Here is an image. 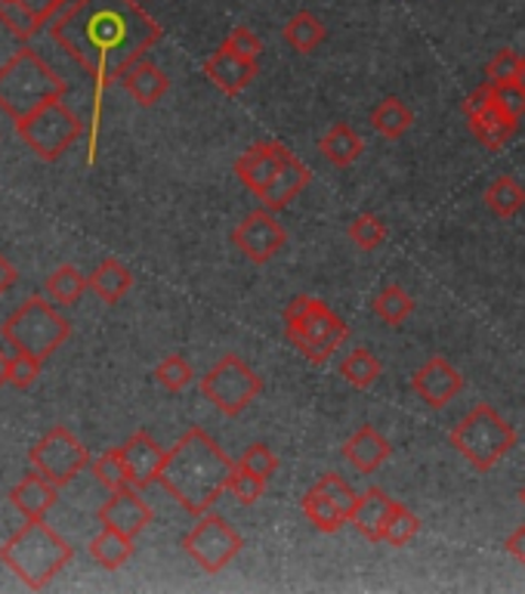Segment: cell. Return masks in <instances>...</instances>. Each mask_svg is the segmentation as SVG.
Wrapping results in <instances>:
<instances>
[{
    "mask_svg": "<svg viewBox=\"0 0 525 594\" xmlns=\"http://www.w3.org/2000/svg\"><path fill=\"white\" fill-rule=\"evenodd\" d=\"M87 282H90V292H93L102 304H118V300L133 288V273L121 264V261H115V257H105V261L90 273Z\"/></svg>",
    "mask_w": 525,
    "mask_h": 594,
    "instance_id": "cell-25",
    "label": "cell"
},
{
    "mask_svg": "<svg viewBox=\"0 0 525 594\" xmlns=\"http://www.w3.org/2000/svg\"><path fill=\"white\" fill-rule=\"evenodd\" d=\"M393 502L390 495L371 486L359 495L356 508H353V517L349 524L359 529V536H365L368 542H383V529H387V520H390V512H393Z\"/></svg>",
    "mask_w": 525,
    "mask_h": 594,
    "instance_id": "cell-23",
    "label": "cell"
},
{
    "mask_svg": "<svg viewBox=\"0 0 525 594\" xmlns=\"http://www.w3.org/2000/svg\"><path fill=\"white\" fill-rule=\"evenodd\" d=\"M68 338H71V322L41 297H29L3 322V341L19 353H32L37 360L53 356Z\"/></svg>",
    "mask_w": 525,
    "mask_h": 594,
    "instance_id": "cell-7",
    "label": "cell"
},
{
    "mask_svg": "<svg viewBox=\"0 0 525 594\" xmlns=\"http://www.w3.org/2000/svg\"><path fill=\"white\" fill-rule=\"evenodd\" d=\"M284 338L300 356H306L312 365H322L331 353H337L346 344L349 326L325 300L297 295L284 307Z\"/></svg>",
    "mask_w": 525,
    "mask_h": 594,
    "instance_id": "cell-5",
    "label": "cell"
},
{
    "mask_svg": "<svg viewBox=\"0 0 525 594\" xmlns=\"http://www.w3.org/2000/svg\"><path fill=\"white\" fill-rule=\"evenodd\" d=\"M411 391L424 406L439 413L451 399H458L463 391V375L445 356H433L411 375Z\"/></svg>",
    "mask_w": 525,
    "mask_h": 594,
    "instance_id": "cell-14",
    "label": "cell"
},
{
    "mask_svg": "<svg viewBox=\"0 0 525 594\" xmlns=\"http://www.w3.org/2000/svg\"><path fill=\"white\" fill-rule=\"evenodd\" d=\"M29 459H32L34 471H41L56 486H68L90 464V455H87L81 440L68 428H63V425L47 430L41 437V443L32 449Z\"/></svg>",
    "mask_w": 525,
    "mask_h": 594,
    "instance_id": "cell-12",
    "label": "cell"
},
{
    "mask_svg": "<svg viewBox=\"0 0 525 594\" xmlns=\"http://www.w3.org/2000/svg\"><path fill=\"white\" fill-rule=\"evenodd\" d=\"M414 124V112L399 97L380 99L371 109V128L383 136V140H399L405 136Z\"/></svg>",
    "mask_w": 525,
    "mask_h": 594,
    "instance_id": "cell-28",
    "label": "cell"
},
{
    "mask_svg": "<svg viewBox=\"0 0 525 594\" xmlns=\"http://www.w3.org/2000/svg\"><path fill=\"white\" fill-rule=\"evenodd\" d=\"M504 548H507L510 558H516L520 563H525V524H523V527H516L513 532H510L507 542H504Z\"/></svg>",
    "mask_w": 525,
    "mask_h": 594,
    "instance_id": "cell-46",
    "label": "cell"
},
{
    "mask_svg": "<svg viewBox=\"0 0 525 594\" xmlns=\"http://www.w3.org/2000/svg\"><path fill=\"white\" fill-rule=\"evenodd\" d=\"M49 34L93 78L97 87L93 133H97L102 94L121 81L124 72L136 66L165 32L136 0H71L53 19Z\"/></svg>",
    "mask_w": 525,
    "mask_h": 594,
    "instance_id": "cell-1",
    "label": "cell"
},
{
    "mask_svg": "<svg viewBox=\"0 0 525 594\" xmlns=\"http://www.w3.org/2000/svg\"><path fill=\"white\" fill-rule=\"evenodd\" d=\"M371 310L380 316L387 326H402L411 314H414V297L402 288V285H387L375 300H371Z\"/></svg>",
    "mask_w": 525,
    "mask_h": 594,
    "instance_id": "cell-34",
    "label": "cell"
},
{
    "mask_svg": "<svg viewBox=\"0 0 525 594\" xmlns=\"http://www.w3.org/2000/svg\"><path fill=\"white\" fill-rule=\"evenodd\" d=\"M220 47L232 50V53H238V56H245V59H260L262 53V41L257 34L245 29V25H238V29H232L230 37L220 44Z\"/></svg>",
    "mask_w": 525,
    "mask_h": 594,
    "instance_id": "cell-44",
    "label": "cell"
},
{
    "mask_svg": "<svg viewBox=\"0 0 525 594\" xmlns=\"http://www.w3.org/2000/svg\"><path fill=\"white\" fill-rule=\"evenodd\" d=\"M451 446L458 449L479 474L492 471L494 464L516 446V430L504 415L492 409L489 403H477L470 413L451 428Z\"/></svg>",
    "mask_w": 525,
    "mask_h": 594,
    "instance_id": "cell-6",
    "label": "cell"
},
{
    "mask_svg": "<svg viewBox=\"0 0 525 594\" xmlns=\"http://www.w3.org/2000/svg\"><path fill=\"white\" fill-rule=\"evenodd\" d=\"M492 102L513 121L525 116V90L520 84H498V87L492 84Z\"/></svg>",
    "mask_w": 525,
    "mask_h": 594,
    "instance_id": "cell-42",
    "label": "cell"
},
{
    "mask_svg": "<svg viewBox=\"0 0 525 594\" xmlns=\"http://www.w3.org/2000/svg\"><path fill=\"white\" fill-rule=\"evenodd\" d=\"M3 384H10V356L0 350V387H3Z\"/></svg>",
    "mask_w": 525,
    "mask_h": 594,
    "instance_id": "cell-48",
    "label": "cell"
},
{
    "mask_svg": "<svg viewBox=\"0 0 525 594\" xmlns=\"http://www.w3.org/2000/svg\"><path fill=\"white\" fill-rule=\"evenodd\" d=\"M131 554H133L131 536H124V532H118V529L112 527H102V532L90 542V558H93L99 566H105V570L124 566V563L131 561Z\"/></svg>",
    "mask_w": 525,
    "mask_h": 594,
    "instance_id": "cell-31",
    "label": "cell"
},
{
    "mask_svg": "<svg viewBox=\"0 0 525 594\" xmlns=\"http://www.w3.org/2000/svg\"><path fill=\"white\" fill-rule=\"evenodd\" d=\"M520 63H523V56H520L516 50L501 47L492 59H489V66H485V81H492L494 87H498V84H516V78H520Z\"/></svg>",
    "mask_w": 525,
    "mask_h": 594,
    "instance_id": "cell-40",
    "label": "cell"
},
{
    "mask_svg": "<svg viewBox=\"0 0 525 594\" xmlns=\"http://www.w3.org/2000/svg\"><path fill=\"white\" fill-rule=\"evenodd\" d=\"M387 223L380 220L378 215H359L349 227H346V235H349V242L361 251H375L387 242Z\"/></svg>",
    "mask_w": 525,
    "mask_h": 594,
    "instance_id": "cell-38",
    "label": "cell"
},
{
    "mask_svg": "<svg viewBox=\"0 0 525 594\" xmlns=\"http://www.w3.org/2000/svg\"><path fill=\"white\" fill-rule=\"evenodd\" d=\"M230 493L242 502V505H257L266 493V477H260L257 471H250L242 462H235V471L230 477Z\"/></svg>",
    "mask_w": 525,
    "mask_h": 594,
    "instance_id": "cell-39",
    "label": "cell"
},
{
    "mask_svg": "<svg viewBox=\"0 0 525 594\" xmlns=\"http://www.w3.org/2000/svg\"><path fill=\"white\" fill-rule=\"evenodd\" d=\"M16 282H19L16 266L10 264V261H7V257L0 254V297L7 295V292H10V288L16 285Z\"/></svg>",
    "mask_w": 525,
    "mask_h": 594,
    "instance_id": "cell-47",
    "label": "cell"
},
{
    "mask_svg": "<svg viewBox=\"0 0 525 594\" xmlns=\"http://www.w3.org/2000/svg\"><path fill=\"white\" fill-rule=\"evenodd\" d=\"M63 97H66V81L29 44L19 47L0 66V112L13 118L16 124Z\"/></svg>",
    "mask_w": 525,
    "mask_h": 594,
    "instance_id": "cell-3",
    "label": "cell"
},
{
    "mask_svg": "<svg viewBox=\"0 0 525 594\" xmlns=\"http://www.w3.org/2000/svg\"><path fill=\"white\" fill-rule=\"evenodd\" d=\"M281 34H284L288 47L294 50V53H312V50H319L325 44L328 29L312 16L310 10H300V13L288 19V25L281 29Z\"/></svg>",
    "mask_w": 525,
    "mask_h": 594,
    "instance_id": "cell-29",
    "label": "cell"
},
{
    "mask_svg": "<svg viewBox=\"0 0 525 594\" xmlns=\"http://www.w3.org/2000/svg\"><path fill=\"white\" fill-rule=\"evenodd\" d=\"M492 102V81H485V84H479L477 90L467 97V102H463V116L470 118V116H477V112H482L485 106Z\"/></svg>",
    "mask_w": 525,
    "mask_h": 594,
    "instance_id": "cell-45",
    "label": "cell"
},
{
    "mask_svg": "<svg viewBox=\"0 0 525 594\" xmlns=\"http://www.w3.org/2000/svg\"><path fill=\"white\" fill-rule=\"evenodd\" d=\"M97 517L102 527H112L118 529V532H124V536L136 539V536L152 524L155 514H152V508L139 498V490L127 486V490H118V493L109 495L105 505L99 508Z\"/></svg>",
    "mask_w": 525,
    "mask_h": 594,
    "instance_id": "cell-17",
    "label": "cell"
},
{
    "mask_svg": "<svg viewBox=\"0 0 525 594\" xmlns=\"http://www.w3.org/2000/svg\"><path fill=\"white\" fill-rule=\"evenodd\" d=\"M390 455H393L390 440H387L378 428H371V425H365V428L356 430V433L344 443V459L353 464L359 474H375Z\"/></svg>",
    "mask_w": 525,
    "mask_h": 594,
    "instance_id": "cell-22",
    "label": "cell"
},
{
    "mask_svg": "<svg viewBox=\"0 0 525 594\" xmlns=\"http://www.w3.org/2000/svg\"><path fill=\"white\" fill-rule=\"evenodd\" d=\"M201 394L226 418H238L262 394V378L238 353H226L201 375Z\"/></svg>",
    "mask_w": 525,
    "mask_h": 594,
    "instance_id": "cell-8",
    "label": "cell"
},
{
    "mask_svg": "<svg viewBox=\"0 0 525 594\" xmlns=\"http://www.w3.org/2000/svg\"><path fill=\"white\" fill-rule=\"evenodd\" d=\"M71 558H75V548L44 520H29L0 548V561L34 592L59 576Z\"/></svg>",
    "mask_w": 525,
    "mask_h": 594,
    "instance_id": "cell-4",
    "label": "cell"
},
{
    "mask_svg": "<svg viewBox=\"0 0 525 594\" xmlns=\"http://www.w3.org/2000/svg\"><path fill=\"white\" fill-rule=\"evenodd\" d=\"M19 136L25 140V146L32 148L41 162H56L63 152L75 146L83 136L81 118L68 109L63 99L49 102L44 109H37L34 116L16 124Z\"/></svg>",
    "mask_w": 525,
    "mask_h": 594,
    "instance_id": "cell-9",
    "label": "cell"
},
{
    "mask_svg": "<svg viewBox=\"0 0 525 594\" xmlns=\"http://www.w3.org/2000/svg\"><path fill=\"white\" fill-rule=\"evenodd\" d=\"M520 498H523V505H525V486H523V490H520Z\"/></svg>",
    "mask_w": 525,
    "mask_h": 594,
    "instance_id": "cell-50",
    "label": "cell"
},
{
    "mask_svg": "<svg viewBox=\"0 0 525 594\" xmlns=\"http://www.w3.org/2000/svg\"><path fill=\"white\" fill-rule=\"evenodd\" d=\"M380 375H383V365H380V360L368 346H356V350H349L344 360H340V378L349 387H356V391H368Z\"/></svg>",
    "mask_w": 525,
    "mask_h": 594,
    "instance_id": "cell-30",
    "label": "cell"
},
{
    "mask_svg": "<svg viewBox=\"0 0 525 594\" xmlns=\"http://www.w3.org/2000/svg\"><path fill=\"white\" fill-rule=\"evenodd\" d=\"M121 455H124L127 471H131L133 490H146L152 483H158V474H161V468H165L167 452L152 440L148 430H136L131 440L121 446Z\"/></svg>",
    "mask_w": 525,
    "mask_h": 594,
    "instance_id": "cell-18",
    "label": "cell"
},
{
    "mask_svg": "<svg viewBox=\"0 0 525 594\" xmlns=\"http://www.w3.org/2000/svg\"><path fill=\"white\" fill-rule=\"evenodd\" d=\"M87 288H90V282H87V276H83L78 266H59V270L49 273L47 279L49 300H56V304H63V307H75Z\"/></svg>",
    "mask_w": 525,
    "mask_h": 594,
    "instance_id": "cell-33",
    "label": "cell"
},
{
    "mask_svg": "<svg viewBox=\"0 0 525 594\" xmlns=\"http://www.w3.org/2000/svg\"><path fill=\"white\" fill-rule=\"evenodd\" d=\"M93 477H97L99 483L109 490V493H118V490H127V486H133L127 462H124V455H121V446L99 455L97 462H93Z\"/></svg>",
    "mask_w": 525,
    "mask_h": 594,
    "instance_id": "cell-35",
    "label": "cell"
},
{
    "mask_svg": "<svg viewBox=\"0 0 525 594\" xmlns=\"http://www.w3.org/2000/svg\"><path fill=\"white\" fill-rule=\"evenodd\" d=\"M516 84L525 90V56H523V63H520V78H516Z\"/></svg>",
    "mask_w": 525,
    "mask_h": 594,
    "instance_id": "cell-49",
    "label": "cell"
},
{
    "mask_svg": "<svg viewBox=\"0 0 525 594\" xmlns=\"http://www.w3.org/2000/svg\"><path fill=\"white\" fill-rule=\"evenodd\" d=\"M319 152H322L334 167H349L361 158L365 143H361V136L353 131L349 124H334V128L319 140Z\"/></svg>",
    "mask_w": 525,
    "mask_h": 594,
    "instance_id": "cell-27",
    "label": "cell"
},
{
    "mask_svg": "<svg viewBox=\"0 0 525 594\" xmlns=\"http://www.w3.org/2000/svg\"><path fill=\"white\" fill-rule=\"evenodd\" d=\"M417 532H421L417 514H411L402 502H393V512H390V520L383 529V542L393 544V548H405Z\"/></svg>",
    "mask_w": 525,
    "mask_h": 594,
    "instance_id": "cell-37",
    "label": "cell"
},
{
    "mask_svg": "<svg viewBox=\"0 0 525 594\" xmlns=\"http://www.w3.org/2000/svg\"><path fill=\"white\" fill-rule=\"evenodd\" d=\"M71 0H0V22L16 41L29 44Z\"/></svg>",
    "mask_w": 525,
    "mask_h": 594,
    "instance_id": "cell-16",
    "label": "cell"
},
{
    "mask_svg": "<svg viewBox=\"0 0 525 594\" xmlns=\"http://www.w3.org/2000/svg\"><path fill=\"white\" fill-rule=\"evenodd\" d=\"M182 548L192 561L204 570V573H223L245 548V539L242 532L226 524V517L220 514H201L198 524L182 539Z\"/></svg>",
    "mask_w": 525,
    "mask_h": 594,
    "instance_id": "cell-10",
    "label": "cell"
},
{
    "mask_svg": "<svg viewBox=\"0 0 525 594\" xmlns=\"http://www.w3.org/2000/svg\"><path fill=\"white\" fill-rule=\"evenodd\" d=\"M359 502V493L346 483L340 474H322V477L312 483V490L300 498V508L306 514L312 527L325 536H334L349 524L353 508Z\"/></svg>",
    "mask_w": 525,
    "mask_h": 594,
    "instance_id": "cell-11",
    "label": "cell"
},
{
    "mask_svg": "<svg viewBox=\"0 0 525 594\" xmlns=\"http://www.w3.org/2000/svg\"><path fill=\"white\" fill-rule=\"evenodd\" d=\"M257 59H245L232 50L220 47L204 59V75L226 94V97H238L247 84L257 78Z\"/></svg>",
    "mask_w": 525,
    "mask_h": 594,
    "instance_id": "cell-19",
    "label": "cell"
},
{
    "mask_svg": "<svg viewBox=\"0 0 525 594\" xmlns=\"http://www.w3.org/2000/svg\"><path fill=\"white\" fill-rule=\"evenodd\" d=\"M485 205H489V211L494 217H516L525 208V189L520 183L513 180L510 174L504 177H498V180L489 183V189H485Z\"/></svg>",
    "mask_w": 525,
    "mask_h": 594,
    "instance_id": "cell-32",
    "label": "cell"
},
{
    "mask_svg": "<svg viewBox=\"0 0 525 594\" xmlns=\"http://www.w3.org/2000/svg\"><path fill=\"white\" fill-rule=\"evenodd\" d=\"M121 87L127 90L133 97V102H139V106H155V102H161L167 94V87H170V78L165 75V68H158L155 63H148V59H139L136 66H131L124 72V78H121Z\"/></svg>",
    "mask_w": 525,
    "mask_h": 594,
    "instance_id": "cell-24",
    "label": "cell"
},
{
    "mask_svg": "<svg viewBox=\"0 0 525 594\" xmlns=\"http://www.w3.org/2000/svg\"><path fill=\"white\" fill-rule=\"evenodd\" d=\"M155 381H158L165 391H170V394H180V391H186V387L196 381V369L189 365L186 356L170 353V356H165V360L158 363V369H155Z\"/></svg>",
    "mask_w": 525,
    "mask_h": 594,
    "instance_id": "cell-36",
    "label": "cell"
},
{
    "mask_svg": "<svg viewBox=\"0 0 525 594\" xmlns=\"http://www.w3.org/2000/svg\"><path fill=\"white\" fill-rule=\"evenodd\" d=\"M238 462L245 464V468H250V471H257V474H260V477H272V474H276V471H279V455H276V452H272V449H269V446L266 443H250L245 449V452H242V459H238Z\"/></svg>",
    "mask_w": 525,
    "mask_h": 594,
    "instance_id": "cell-43",
    "label": "cell"
},
{
    "mask_svg": "<svg viewBox=\"0 0 525 594\" xmlns=\"http://www.w3.org/2000/svg\"><path fill=\"white\" fill-rule=\"evenodd\" d=\"M41 363L44 360H37L32 353H13L10 356V384L16 387V391H29L34 381L41 378Z\"/></svg>",
    "mask_w": 525,
    "mask_h": 594,
    "instance_id": "cell-41",
    "label": "cell"
},
{
    "mask_svg": "<svg viewBox=\"0 0 525 594\" xmlns=\"http://www.w3.org/2000/svg\"><path fill=\"white\" fill-rule=\"evenodd\" d=\"M232 471L235 462L220 449L214 437L208 430L189 428L174 449H167L158 483L192 517H201L214 508L220 495L230 493Z\"/></svg>",
    "mask_w": 525,
    "mask_h": 594,
    "instance_id": "cell-2",
    "label": "cell"
},
{
    "mask_svg": "<svg viewBox=\"0 0 525 594\" xmlns=\"http://www.w3.org/2000/svg\"><path fill=\"white\" fill-rule=\"evenodd\" d=\"M232 245L245 254L250 264H269L279 251L288 245V230L279 223L272 211H250V215L232 230Z\"/></svg>",
    "mask_w": 525,
    "mask_h": 594,
    "instance_id": "cell-13",
    "label": "cell"
},
{
    "mask_svg": "<svg viewBox=\"0 0 525 594\" xmlns=\"http://www.w3.org/2000/svg\"><path fill=\"white\" fill-rule=\"evenodd\" d=\"M467 121H470V133H473V136H477L479 143H482L485 148L504 146L510 136L516 133V124H520V121H513L510 116H504L494 102H489L482 112L470 116Z\"/></svg>",
    "mask_w": 525,
    "mask_h": 594,
    "instance_id": "cell-26",
    "label": "cell"
},
{
    "mask_svg": "<svg viewBox=\"0 0 525 594\" xmlns=\"http://www.w3.org/2000/svg\"><path fill=\"white\" fill-rule=\"evenodd\" d=\"M310 183H312V167L306 165V162H300L294 152H291V155L284 158V165L279 167V174L272 177V183L266 186V193L260 196L262 208L272 211V215H279V211H284V208H288Z\"/></svg>",
    "mask_w": 525,
    "mask_h": 594,
    "instance_id": "cell-20",
    "label": "cell"
},
{
    "mask_svg": "<svg viewBox=\"0 0 525 594\" xmlns=\"http://www.w3.org/2000/svg\"><path fill=\"white\" fill-rule=\"evenodd\" d=\"M56 502H59V486H56L53 480L44 477L41 471L25 474V477L13 486V493H10V505H13L25 520H44Z\"/></svg>",
    "mask_w": 525,
    "mask_h": 594,
    "instance_id": "cell-21",
    "label": "cell"
},
{
    "mask_svg": "<svg viewBox=\"0 0 525 594\" xmlns=\"http://www.w3.org/2000/svg\"><path fill=\"white\" fill-rule=\"evenodd\" d=\"M291 155V148L276 140H260L254 146H247L238 162H235V177L242 180L247 193L260 198L266 193V186L272 183V177L279 174V167L284 165V158Z\"/></svg>",
    "mask_w": 525,
    "mask_h": 594,
    "instance_id": "cell-15",
    "label": "cell"
}]
</instances>
